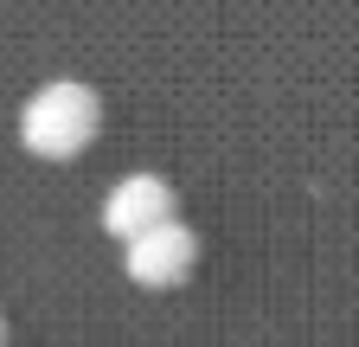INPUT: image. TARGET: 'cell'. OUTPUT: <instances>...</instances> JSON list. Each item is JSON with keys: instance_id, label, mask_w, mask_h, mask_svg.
<instances>
[{"instance_id": "cell-4", "label": "cell", "mask_w": 359, "mask_h": 347, "mask_svg": "<svg viewBox=\"0 0 359 347\" xmlns=\"http://www.w3.org/2000/svg\"><path fill=\"white\" fill-rule=\"evenodd\" d=\"M0 341H7V322H0Z\"/></svg>"}, {"instance_id": "cell-3", "label": "cell", "mask_w": 359, "mask_h": 347, "mask_svg": "<svg viewBox=\"0 0 359 347\" xmlns=\"http://www.w3.org/2000/svg\"><path fill=\"white\" fill-rule=\"evenodd\" d=\"M103 225L116 238H142L154 225H173V187L154 181V174H128V181H116V193L103 199Z\"/></svg>"}, {"instance_id": "cell-2", "label": "cell", "mask_w": 359, "mask_h": 347, "mask_svg": "<svg viewBox=\"0 0 359 347\" xmlns=\"http://www.w3.org/2000/svg\"><path fill=\"white\" fill-rule=\"evenodd\" d=\"M193 257H199V238L187 225H154L128 244V277L142 289H173V283H187Z\"/></svg>"}, {"instance_id": "cell-1", "label": "cell", "mask_w": 359, "mask_h": 347, "mask_svg": "<svg viewBox=\"0 0 359 347\" xmlns=\"http://www.w3.org/2000/svg\"><path fill=\"white\" fill-rule=\"evenodd\" d=\"M97 122H103L97 91H83V84L58 77V84H45V91L20 110V136H26V148H32V155L65 161V155H77L90 136H97Z\"/></svg>"}]
</instances>
